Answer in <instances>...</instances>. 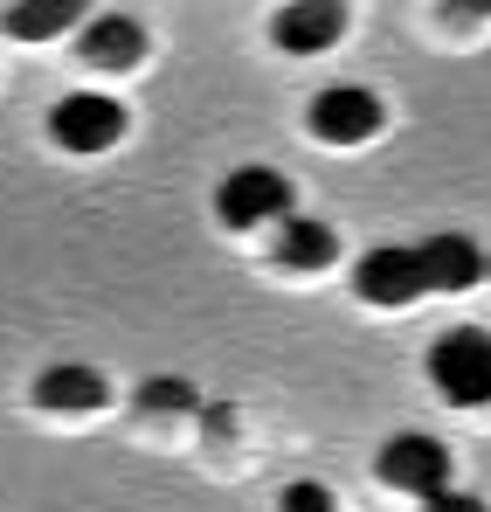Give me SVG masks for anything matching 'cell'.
<instances>
[{
    "label": "cell",
    "instance_id": "cell-10",
    "mask_svg": "<svg viewBox=\"0 0 491 512\" xmlns=\"http://www.w3.org/2000/svg\"><path fill=\"white\" fill-rule=\"evenodd\" d=\"M77 56L90 70H132V63L146 56V28H139L132 14H97V21H83Z\"/></svg>",
    "mask_w": 491,
    "mask_h": 512
},
{
    "label": "cell",
    "instance_id": "cell-2",
    "mask_svg": "<svg viewBox=\"0 0 491 512\" xmlns=\"http://www.w3.org/2000/svg\"><path fill=\"white\" fill-rule=\"evenodd\" d=\"M215 215H222V229H263V222L284 229L298 215V194L277 167H236L215 187Z\"/></svg>",
    "mask_w": 491,
    "mask_h": 512
},
{
    "label": "cell",
    "instance_id": "cell-15",
    "mask_svg": "<svg viewBox=\"0 0 491 512\" xmlns=\"http://www.w3.org/2000/svg\"><path fill=\"white\" fill-rule=\"evenodd\" d=\"M422 512H491V506L478 499V492H443V499H429Z\"/></svg>",
    "mask_w": 491,
    "mask_h": 512
},
{
    "label": "cell",
    "instance_id": "cell-6",
    "mask_svg": "<svg viewBox=\"0 0 491 512\" xmlns=\"http://www.w3.org/2000/svg\"><path fill=\"white\" fill-rule=\"evenodd\" d=\"M353 291L367 298V305H381V312H402L415 298H429V270H422V250H402V243H381V250H367L353 263Z\"/></svg>",
    "mask_w": 491,
    "mask_h": 512
},
{
    "label": "cell",
    "instance_id": "cell-11",
    "mask_svg": "<svg viewBox=\"0 0 491 512\" xmlns=\"http://www.w3.org/2000/svg\"><path fill=\"white\" fill-rule=\"evenodd\" d=\"M332 256H339V236H332L326 222H312V215H291L277 229V270L312 277V270H332Z\"/></svg>",
    "mask_w": 491,
    "mask_h": 512
},
{
    "label": "cell",
    "instance_id": "cell-5",
    "mask_svg": "<svg viewBox=\"0 0 491 512\" xmlns=\"http://www.w3.org/2000/svg\"><path fill=\"white\" fill-rule=\"evenodd\" d=\"M49 139L63 153H111L125 139V104L104 97V90H70L56 111H49Z\"/></svg>",
    "mask_w": 491,
    "mask_h": 512
},
{
    "label": "cell",
    "instance_id": "cell-1",
    "mask_svg": "<svg viewBox=\"0 0 491 512\" xmlns=\"http://www.w3.org/2000/svg\"><path fill=\"white\" fill-rule=\"evenodd\" d=\"M429 381L450 409H491V333L485 326H450L429 346Z\"/></svg>",
    "mask_w": 491,
    "mask_h": 512
},
{
    "label": "cell",
    "instance_id": "cell-3",
    "mask_svg": "<svg viewBox=\"0 0 491 512\" xmlns=\"http://www.w3.org/2000/svg\"><path fill=\"white\" fill-rule=\"evenodd\" d=\"M374 471H381V485H388V492H409V499H422V506L450 492V450H443L436 436H422V429L388 436V443H381V457H374Z\"/></svg>",
    "mask_w": 491,
    "mask_h": 512
},
{
    "label": "cell",
    "instance_id": "cell-9",
    "mask_svg": "<svg viewBox=\"0 0 491 512\" xmlns=\"http://www.w3.org/2000/svg\"><path fill=\"white\" fill-rule=\"evenodd\" d=\"M270 35L291 56H319V49H332L346 35V7H332V0H291V7H277Z\"/></svg>",
    "mask_w": 491,
    "mask_h": 512
},
{
    "label": "cell",
    "instance_id": "cell-7",
    "mask_svg": "<svg viewBox=\"0 0 491 512\" xmlns=\"http://www.w3.org/2000/svg\"><path fill=\"white\" fill-rule=\"evenodd\" d=\"M35 409H49V416H90V409H104L111 402V381L97 374V367H77V360H56V367H42L35 374Z\"/></svg>",
    "mask_w": 491,
    "mask_h": 512
},
{
    "label": "cell",
    "instance_id": "cell-12",
    "mask_svg": "<svg viewBox=\"0 0 491 512\" xmlns=\"http://www.w3.org/2000/svg\"><path fill=\"white\" fill-rule=\"evenodd\" d=\"M0 28H7V35H21V42H49V35H70V28H77V7H70V0L7 7V14H0Z\"/></svg>",
    "mask_w": 491,
    "mask_h": 512
},
{
    "label": "cell",
    "instance_id": "cell-8",
    "mask_svg": "<svg viewBox=\"0 0 491 512\" xmlns=\"http://www.w3.org/2000/svg\"><path fill=\"white\" fill-rule=\"evenodd\" d=\"M422 250V270H429V291H478L491 277V250H478L471 236H429V243H415Z\"/></svg>",
    "mask_w": 491,
    "mask_h": 512
},
{
    "label": "cell",
    "instance_id": "cell-4",
    "mask_svg": "<svg viewBox=\"0 0 491 512\" xmlns=\"http://www.w3.org/2000/svg\"><path fill=\"white\" fill-rule=\"evenodd\" d=\"M312 139L319 146H367V139H381V125H388V111H381V97L367 84H326L312 97Z\"/></svg>",
    "mask_w": 491,
    "mask_h": 512
},
{
    "label": "cell",
    "instance_id": "cell-14",
    "mask_svg": "<svg viewBox=\"0 0 491 512\" xmlns=\"http://www.w3.org/2000/svg\"><path fill=\"white\" fill-rule=\"evenodd\" d=\"M146 409H194V388L173 381V374H160V381L146 388Z\"/></svg>",
    "mask_w": 491,
    "mask_h": 512
},
{
    "label": "cell",
    "instance_id": "cell-13",
    "mask_svg": "<svg viewBox=\"0 0 491 512\" xmlns=\"http://www.w3.org/2000/svg\"><path fill=\"white\" fill-rule=\"evenodd\" d=\"M277 512H339V499H332L326 485L298 478V485H284V499H277Z\"/></svg>",
    "mask_w": 491,
    "mask_h": 512
}]
</instances>
